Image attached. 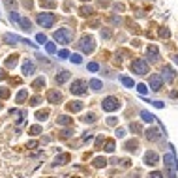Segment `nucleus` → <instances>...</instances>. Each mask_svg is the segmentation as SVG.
<instances>
[{
    "mask_svg": "<svg viewBox=\"0 0 178 178\" xmlns=\"http://www.w3.org/2000/svg\"><path fill=\"white\" fill-rule=\"evenodd\" d=\"M131 71H133V73H137V75H146L148 73V64L142 58H137V60L131 62Z\"/></svg>",
    "mask_w": 178,
    "mask_h": 178,
    "instance_id": "f257e3e1",
    "label": "nucleus"
},
{
    "mask_svg": "<svg viewBox=\"0 0 178 178\" xmlns=\"http://www.w3.org/2000/svg\"><path fill=\"white\" fill-rule=\"evenodd\" d=\"M54 39L58 41V43H62V45H68L69 39H71V30L69 28H60V30H56L54 32Z\"/></svg>",
    "mask_w": 178,
    "mask_h": 178,
    "instance_id": "f03ea898",
    "label": "nucleus"
},
{
    "mask_svg": "<svg viewBox=\"0 0 178 178\" xmlns=\"http://www.w3.org/2000/svg\"><path fill=\"white\" fill-rule=\"evenodd\" d=\"M54 21H56L54 13H38V23L43 28H51L54 25Z\"/></svg>",
    "mask_w": 178,
    "mask_h": 178,
    "instance_id": "7ed1b4c3",
    "label": "nucleus"
},
{
    "mask_svg": "<svg viewBox=\"0 0 178 178\" xmlns=\"http://www.w3.org/2000/svg\"><path fill=\"white\" fill-rule=\"evenodd\" d=\"M101 107H103V111H107V112H111V111H116V109H120V99H118V98H112V96H109V98H105V99H103Z\"/></svg>",
    "mask_w": 178,
    "mask_h": 178,
    "instance_id": "20e7f679",
    "label": "nucleus"
},
{
    "mask_svg": "<svg viewBox=\"0 0 178 178\" xmlns=\"http://www.w3.org/2000/svg\"><path fill=\"white\" fill-rule=\"evenodd\" d=\"M71 94H75V96H83V94H86V83H84L83 79H77L71 83Z\"/></svg>",
    "mask_w": 178,
    "mask_h": 178,
    "instance_id": "39448f33",
    "label": "nucleus"
},
{
    "mask_svg": "<svg viewBox=\"0 0 178 178\" xmlns=\"http://www.w3.org/2000/svg\"><path fill=\"white\" fill-rule=\"evenodd\" d=\"M163 163H165V167L171 171V178H174V171H176V159H174V154L171 152V154H165L163 156Z\"/></svg>",
    "mask_w": 178,
    "mask_h": 178,
    "instance_id": "423d86ee",
    "label": "nucleus"
},
{
    "mask_svg": "<svg viewBox=\"0 0 178 178\" xmlns=\"http://www.w3.org/2000/svg\"><path fill=\"white\" fill-rule=\"evenodd\" d=\"M81 49L84 53H92L94 51V38H90V36H84V38L81 39Z\"/></svg>",
    "mask_w": 178,
    "mask_h": 178,
    "instance_id": "0eeeda50",
    "label": "nucleus"
},
{
    "mask_svg": "<svg viewBox=\"0 0 178 178\" xmlns=\"http://www.w3.org/2000/svg\"><path fill=\"white\" fill-rule=\"evenodd\" d=\"M161 79L163 81H173L174 79V71H173V68L171 66H163V69H161Z\"/></svg>",
    "mask_w": 178,
    "mask_h": 178,
    "instance_id": "6e6552de",
    "label": "nucleus"
},
{
    "mask_svg": "<svg viewBox=\"0 0 178 178\" xmlns=\"http://www.w3.org/2000/svg\"><path fill=\"white\" fill-rule=\"evenodd\" d=\"M161 84H163V79H161V75L154 73V75L150 77V88H152V90H159V88H161Z\"/></svg>",
    "mask_w": 178,
    "mask_h": 178,
    "instance_id": "1a4fd4ad",
    "label": "nucleus"
},
{
    "mask_svg": "<svg viewBox=\"0 0 178 178\" xmlns=\"http://www.w3.org/2000/svg\"><path fill=\"white\" fill-rule=\"evenodd\" d=\"M47 99H49V103H58L62 99V94L58 90H49L47 92Z\"/></svg>",
    "mask_w": 178,
    "mask_h": 178,
    "instance_id": "9d476101",
    "label": "nucleus"
},
{
    "mask_svg": "<svg viewBox=\"0 0 178 178\" xmlns=\"http://www.w3.org/2000/svg\"><path fill=\"white\" fill-rule=\"evenodd\" d=\"M15 41H21L23 43V38H19L17 34H4V43H15Z\"/></svg>",
    "mask_w": 178,
    "mask_h": 178,
    "instance_id": "9b49d317",
    "label": "nucleus"
},
{
    "mask_svg": "<svg viewBox=\"0 0 178 178\" xmlns=\"http://www.w3.org/2000/svg\"><path fill=\"white\" fill-rule=\"evenodd\" d=\"M66 109H68L69 112H79V111L83 109V103H81V101H69Z\"/></svg>",
    "mask_w": 178,
    "mask_h": 178,
    "instance_id": "f8f14e48",
    "label": "nucleus"
},
{
    "mask_svg": "<svg viewBox=\"0 0 178 178\" xmlns=\"http://www.w3.org/2000/svg\"><path fill=\"white\" fill-rule=\"evenodd\" d=\"M144 161L148 163V165H156V163H158V154H156V152H146Z\"/></svg>",
    "mask_w": 178,
    "mask_h": 178,
    "instance_id": "ddd939ff",
    "label": "nucleus"
},
{
    "mask_svg": "<svg viewBox=\"0 0 178 178\" xmlns=\"http://www.w3.org/2000/svg\"><path fill=\"white\" fill-rule=\"evenodd\" d=\"M34 69H36V66H34L32 62H28V60H26V62L23 64V73H25V75H32V73H34Z\"/></svg>",
    "mask_w": 178,
    "mask_h": 178,
    "instance_id": "4468645a",
    "label": "nucleus"
},
{
    "mask_svg": "<svg viewBox=\"0 0 178 178\" xmlns=\"http://www.w3.org/2000/svg\"><path fill=\"white\" fill-rule=\"evenodd\" d=\"M68 161H69V154H62V156H56L54 165H66Z\"/></svg>",
    "mask_w": 178,
    "mask_h": 178,
    "instance_id": "2eb2a0df",
    "label": "nucleus"
},
{
    "mask_svg": "<svg viewBox=\"0 0 178 178\" xmlns=\"http://www.w3.org/2000/svg\"><path fill=\"white\" fill-rule=\"evenodd\" d=\"M146 54L150 56L152 60H156V58H158V54H159V51H158V47H156V45H150V47L146 49Z\"/></svg>",
    "mask_w": 178,
    "mask_h": 178,
    "instance_id": "dca6fc26",
    "label": "nucleus"
},
{
    "mask_svg": "<svg viewBox=\"0 0 178 178\" xmlns=\"http://www.w3.org/2000/svg\"><path fill=\"white\" fill-rule=\"evenodd\" d=\"M56 122H58V126H71L73 124V118H69V116H58V120H56Z\"/></svg>",
    "mask_w": 178,
    "mask_h": 178,
    "instance_id": "f3484780",
    "label": "nucleus"
},
{
    "mask_svg": "<svg viewBox=\"0 0 178 178\" xmlns=\"http://www.w3.org/2000/svg\"><path fill=\"white\" fill-rule=\"evenodd\" d=\"M69 79V71H60V75H56V84H62Z\"/></svg>",
    "mask_w": 178,
    "mask_h": 178,
    "instance_id": "a211bd4d",
    "label": "nucleus"
},
{
    "mask_svg": "<svg viewBox=\"0 0 178 178\" xmlns=\"http://www.w3.org/2000/svg\"><path fill=\"white\" fill-rule=\"evenodd\" d=\"M141 118L144 120V122H148V124H152L154 120H156V116L152 115V112H148V111H142V112H141Z\"/></svg>",
    "mask_w": 178,
    "mask_h": 178,
    "instance_id": "6ab92c4d",
    "label": "nucleus"
},
{
    "mask_svg": "<svg viewBox=\"0 0 178 178\" xmlns=\"http://www.w3.org/2000/svg\"><path fill=\"white\" fill-rule=\"evenodd\" d=\"M26 98H28V90H21L19 94H17V98H15V101H17V103H23Z\"/></svg>",
    "mask_w": 178,
    "mask_h": 178,
    "instance_id": "aec40b11",
    "label": "nucleus"
},
{
    "mask_svg": "<svg viewBox=\"0 0 178 178\" xmlns=\"http://www.w3.org/2000/svg\"><path fill=\"white\" fill-rule=\"evenodd\" d=\"M15 66H17V54H13L6 60V68H15Z\"/></svg>",
    "mask_w": 178,
    "mask_h": 178,
    "instance_id": "412c9836",
    "label": "nucleus"
},
{
    "mask_svg": "<svg viewBox=\"0 0 178 178\" xmlns=\"http://www.w3.org/2000/svg\"><path fill=\"white\" fill-rule=\"evenodd\" d=\"M19 25H21V26H23V30H26V32H30V28H32V25H30V21H28V19H25V17H23V19H21V21H19Z\"/></svg>",
    "mask_w": 178,
    "mask_h": 178,
    "instance_id": "4be33fe9",
    "label": "nucleus"
},
{
    "mask_svg": "<svg viewBox=\"0 0 178 178\" xmlns=\"http://www.w3.org/2000/svg\"><path fill=\"white\" fill-rule=\"evenodd\" d=\"M41 86H45V79H43V77H39V79H36L32 83V88H36V90H39Z\"/></svg>",
    "mask_w": 178,
    "mask_h": 178,
    "instance_id": "5701e85b",
    "label": "nucleus"
},
{
    "mask_svg": "<svg viewBox=\"0 0 178 178\" xmlns=\"http://www.w3.org/2000/svg\"><path fill=\"white\" fill-rule=\"evenodd\" d=\"M158 133H159L158 130H150V131H146V137L150 139V141H158V137H159Z\"/></svg>",
    "mask_w": 178,
    "mask_h": 178,
    "instance_id": "b1692460",
    "label": "nucleus"
},
{
    "mask_svg": "<svg viewBox=\"0 0 178 178\" xmlns=\"http://www.w3.org/2000/svg\"><path fill=\"white\" fill-rule=\"evenodd\" d=\"M90 88H92V90H99V88H101V81L92 79V81H90Z\"/></svg>",
    "mask_w": 178,
    "mask_h": 178,
    "instance_id": "393cba45",
    "label": "nucleus"
},
{
    "mask_svg": "<svg viewBox=\"0 0 178 178\" xmlns=\"http://www.w3.org/2000/svg\"><path fill=\"white\" fill-rule=\"evenodd\" d=\"M49 116V111H38V112H36V118H38V120H45Z\"/></svg>",
    "mask_w": 178,
    "mask_h": 178,
    "instance_id": "a878e982",
    "label": "nucleus"
},
{
    "mask_svg": "<svg viewBox=\"0 0 178 178\" xmlns=\"http://www.w3.org/2000/svg\"><path fill=\"white\" fill-rule=\"evenodd\" d=\"M105 163H107L105 158H96V159H94V167H103Z\"/></svg>",
    "mask_w": 178,
    "mask_h": 178,
    "instance_id": "bb28decb",
    "label": "nucleus"
},
{
    "mask_svg": "<svg viewBox=\"0 0 178 178\" xmlns=\"http://www.w3.org/2000/svg\"><path fill=\"white\" fill-rule=\"evenodd\" d=\"M137 90H139V94H142V96H144V94H148V88H146V84H137Z\"/></svg>",
    "mask_w": 178,
    "mask_h": 178,
    "instance_id": "cd10ccee",
    "label": "nucleus"
},
{
    "mask_svg": "<svg viewBox=\"0 0 178 178\" xmlns=\"http://www.w3.org/2000/svg\"><path fill=\"white\" fill-rule=\"evenodd\" d=\"M45 49H47V53H49V54H53V53L56 51V47H54V43H45Z\"/></svg>",
    "mask_w": 178,
    "mask_h": 178,
    "instance_id": "c85d7f7f",
    "label": "nucleus"
},
{
    "mask_svg": "<svg viewBox=\"0 0 178 178\" xmlns=\"http://www.w3.org/2000/svg\"><path fill=\"white\" fill-rule=\"evenodd\" d=\"M41 133V127L39 126H32L30 127V135H39Z\"/></svg>",
    "mask_w": 178,
    "mask_h": 178,
    "instance_id": "c756f323",
    "label": "nucleus"
},
{
    "mask_svg": "<svg viewBox=\"0 0 178 178\" xmlns=\"http://www.w3.org/2000/svg\"><path fill=\"white\" fill-rule=\"evenodd\" d=\"M10 96V90L8 88H0V99H6Z\"/></svg>",
    "mask_w": 178,
    "mask_h": 178,
    "instance_id": "7c9ffc66",
    "label": "nucleus"
},
{
    "mask_svg": "<svg viewBox=\"0 0 178 178\" xmlns=\"http://www.w3.org/2000/svg\"><path fill=\"white\" fill-rule=\"evenodd\" d=\"M10 19H11V23H19V21H21V17L17 15L15 11H11V13H10Z\"/></svg>",
    "mask_w": 178,
    "mask_h": 178,
    "instance_id": "2f4dec72",
    "label": "nucleus"
},
{
    "mask_svg": "<svg viewBox=\"0 0 178 178\" xmlns=\"http://www.w3.org/2000/svg\"><path fill=\"white\" fill-rule=\"evenodd\" d=\"M71 62H75V64H81L83 62V58H81V54H71V58H69Z\"/></svg>",
    "mask_w": 178,
    "mask_h": 178,
    "instance_id": "473e14b6",
    "label": "nucleus"
},
{
    "mask_svg": "<svg viewBox=\"0 0 178 178\" xmlns=\"http://www.w3.org/2000/svg\"><path fill=\"white\" fill-rule=\"evenodd\" d=\"M105 150H107V152H112V150H115V142H112V141H107Z\"/></svg>",
    "mask_w": 178,
    "mask_h": 178,
    "instance_id": "72a5a7b5",
    "label": "nucleus"
},
{
    "mask_svg": "<svg viewBox=\"0 0 178 178\" xmlns=\"http://www.w3.org/2000/svg\"><path fill=\"white\" fill-rule=\"evenodd\" d=\"M36 41H38V43H47V38L43 34H38V36H36Z\"/></svg>",
    "mask_w": 178,
    "mask_h": 178,
    "instance_id": "f704fd0d",
    "label": "nucleus"
},
{
    "mask_svg": "<svg viewBox=\"0 0 178 178\" xmlns=\"http://www.w3.org/2000/svg\"><path fill=\"white\" fill-rule=\"evenodd\" d=\"M83 120H84V122H86V124H92V122H94V120H96V116H94V115H86V116H84Z\"/></svg>",
    "mask_w": 178,
    "mask_h": 178,
    "instance_id": "c9c22d12",
    "label": "nucleus"
},
{
    "mask_svg": "<svg viewBox=\"0 0 178 178\" xmlns=\"http://www.w3.org/2000/svg\"><path fill=\"white\" fill-rule=\"evenodd\" d=\"M39 101H41V98H39V96H36V98H32V99H30V103H28V105H32V107H36V105H38V103H39Z\"/></svg>",
    "mask_w": 178,
    "mask_h": 178,
    "instance_id": "e433bc0d",
    "label": "nucleus"
},
{
    "mask_svg": "<svg viewBox=\"0 0 178 178\" xmlns=\"http://www.w3.org/2000/svg\"><path fill=\"white\" fill-rule=\"evenodd\" d=\"M122 83L126 84V86H133V81L130 79V77H122Z\"/></svg>",
    "mask_w": 178,
    "mask_h": 178,
    "instance_id": "4c0bfd02",
    "label": "nucleus"
},
{
    "mask_svg": "<svg viewBox=\"0 0 178 178\" xmlns=\"http://www.w3.org/2000/svg\"><path fill=\"white\" fill-rule=\"evenodd\" d=\"M88 69H90V71H98V69H99V66H98L96 62H90V64H88Z\"/></svg>",
    "mask_w": 178,
    "mask_h": 178,
    "instance_id": "58836bf2",
    "label": "nucleus"
},
{
    "mask_svg": "<svg viewBox=\"0 0 178 178\" xmlns=\"http://www.w3.org/2000/svg\"><path fill=\"white\" fill-rule=\"evenodd\" d=\"M39 4L41 6H47V8H53V6H54V2H49V0H39Z\"/></svg>",
    "mask_w": 178,
    "mask_h": 178,
    "instance_id": "ea45409f",
    "label": "nucleus"
},
{
    "mask_svg": "<svg viewBox=\"0 0 178 178\" xmlns=\"http://www.w3.org/2000/svg\"><path fill=\"white\" fill-rule=\"evenodd\" d=\"M126 148H127V150H135V148H137V142H127V144H126Z\"/></svg>",
    "mask_w": 178,
    "mask_h": 178,
    "instance_id": "a19ab883",
    "label": "nucleus"
},
{
    "mask_svg": "<svg viewBox=\"0 0 178 178\" xmlns=\"http://www.w3.org/2000/svg\"><path fill=\"white\" fill-rule=\"evenodd\" d=\"M58 56H60V58H68V56H69V53L66 51V49H64V51H60V53H58Z\"/></svg>",
    "mask_w": 178,
    "mask_h": 178,
    "instance_id": "79ce46f5",
    "label": "nucleus"
},
{
    "mask_svg": "<svg viewBox=\"0 0 178 178\" xmlns=\"http://www.w3.org/2000/svg\"><path fill=\"white\" fill-rule=\"evenodd\" d=\"M148 178H163L161 173H152V174H148Z\"/></svg>",
    "mask_w": 178,
    "mask_h": 178,
    "instance_id": "37998d69",
    "label": "nucleus"
},
{
    "mask_svg": "<svg viewBox=\"0 0 178 178\" xmlns=\"http://www.w3.org/2000/svg\"><path fill=\"white\" fill-rule=\"evenodd\" d=\"M130 127H131V131H141V126L139 124H131Z\"/></svg>",
    "mask_w": 178,
    "mask_h": 178,
    "instance_id": "c03bdc74",
    "label": "nucleus"
},
{
    "mask_svg": "<svg viewBox=\"0 0 178 178\" xmlns=\"http://www.w3.org/2000/svg\"><path fill=\"white\" fill-rule=\"evenodd\" d=\"M124 135H126V131H124V130H116V137H118V139H122Z\"/></svg>",
    "mask_w": 178,
    "mask_h": 178,
    "instance_id": "a18cd8bd",
    "label": "nucleus"
},
{
    "mask_svg": "<svg viewBox=\"0 0 178 178\" xmlns=\"http://www.w3.org/2000/svg\"><path fill=\"white\" fill-rule=\"evenodd\" d=\"M6 77H8V75H6V69H0V81H4Z\"/></svg>",
    "mask_w": 178,
    "mask_h": 178,
    "instance_id": "49530a36",
    "label": "nucleus"
},
{
    "mask_svg": "<svg viewBox=\"0 0 178 178\" xmlns=\"http://www.w3.org/2000/svg\"><path fill=\"white\" fill-rule=\"evenodd\" d=\"M107 124H109V126H115V124H116V118H112V116H111L109 120H107Z\"/></svg>",
    "mask_w": 178,
    "mask_h": 178,
    "instance_id": "de8ad7c7",
    "label": "nucleus"
},
{
    "mask_svg": "<svg viewBox=\"0 0 178 178\" xmlns=\"http://www.w3.org/2000/svg\"><path fill=\"white\" fill-rule=\"evenodd\" d=\"M154 105L158 107V109H161V107H163V103H161V101H154Z\"/></svg>",
    "mask_w": 178,
    "mask_h": 178,
    "instance_id": "09e8293b",
    "label": "nucleus"
},
{
    "mask_svg": "<svg viewBox=\"0 0 178 178\" xmlns=\"http://www.w3.org/2000/svg\"><path fill=\"white\" fill-rule=\"evenodd\" d=\"M174 62H176V64H178V56H176V58H174Z\"/></svg>",
    "mask_w": 178,
    "mask_h": 178,
    "instance_id": "8fccbe9b",
    "label": "nucleus"
},
{
    "mask_svg": "<svg viewBox=\"0 0 178 178\" xmlns=\"http://www.w3.org/2000/svg\"><path fill=\"white\" fill-rule=\"evenodd\" d=\"M0 109H2V103H0Z\"/></svg>",
    "mask_w": 178,
    "mask_h": 178,
    "instance_id": "3c124183",
    "label": "nucleus"
}]
</instances>
